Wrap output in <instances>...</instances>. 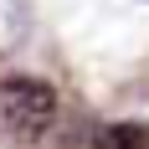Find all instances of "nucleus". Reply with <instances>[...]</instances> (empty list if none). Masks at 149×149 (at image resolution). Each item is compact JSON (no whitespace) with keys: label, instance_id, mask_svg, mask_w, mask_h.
I'll return each mask as SVG.
<instances>
[{"label":"nucleus","instance_id":"obj_1","mask_svg":"<svg viewBox=\"0 0 149 149\" xmlns=\"http://www.w3.org/2000/svg\"><path fill=\"white\" fill-rule=\"evenodd\" d=\"M0 113L21 139H36L46 123L57 118V88L46 77H26V72H10L0 77Z\"/></svg>","mask_w":149,"mask_h":149},{"label":"nucleus","instance_id":"obj_2","mask_svg":"<svg viewBox=\"0 0 149 149\" xmlns=\"http://www.w3.org/2000/svg\"><path fill=\"white\" fill-rule=\"evenodd\" d=\"M31 36V0H0V57Z\"/></svg>","mask_w":149,"mask_h":149},{"label":"nucleus","instance_id":"obj_3","mask_svg":"<svg viewBox=\"0 0 149 149\" xmlns=\"http://www.w3.org/2000/svg\"><path fill=\"white\" fill-rule=\"evenodd\" d=\"M98 149H149V123H103L93 129Z\"/></svg>","mask_w":149,"mask_h":149},{"label":"nucleus","instance_id":"obj_4","mask_svg":"<svg viewBox=\"0 0 149 149\" xmlns=\"http://www.w3.org/2000/svg\"><path fill=\"white\" fill-rule=\"evenodd\" d=\"M144 5H149V0H144Z\"/></svg>","mask_w":149,"mask_h":149}]
</instances>
